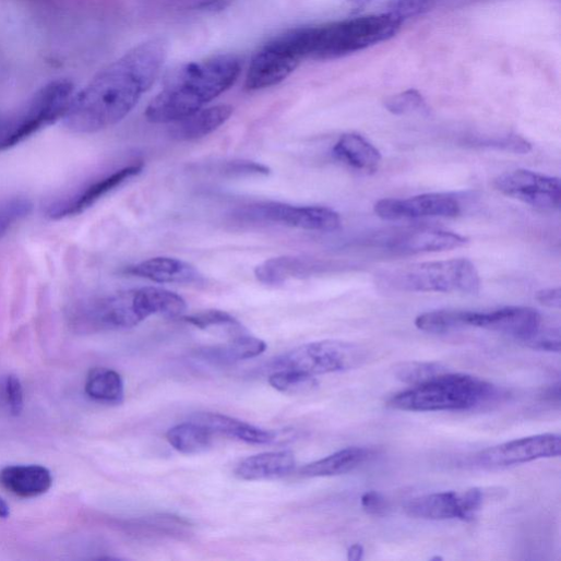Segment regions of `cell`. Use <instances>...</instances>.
<instances>
[{"mask_svg": "<svg viewBox=\"0 0 561 561\" xmlns=\"http://www.w3.org/2000/svg\"><path fill=\"white\" fill-rule=\"evenodd\" d=\"M166 58L167 44L162 39L133 48L74 94L62 119L64 126L79 134H92L116 126L154 85Z\"/></svg>", "mask_w": 561, "mask_h": 561, "instance_id": "cell-1", "label": "cell"}, {"mask_svg": "<svg viewBox=\"0 0 561 561\" xmlns=\"http://www.w3.org/2000/svg\"><path fill=\"white\" fill-rule=\"evenodd\" d=\"M241 72L232 55L190 63L176 71L148 105L145 117L152 123H175L203 109L228 91Z\"/></svg>", "mask_w": 561, "mask_h": 561, "instance_id": "cell-2", "label": "cell"}, {"mask_svg": "<svg viewBox=\"0 0 561 561\" xmlns=\"http://www.w3.org/2000/svg\"><path fill=\"white\" fill-rule=\"evenodd\" d=\"M187 310L186 301L162 288H141L98 299L76 308L72 325L83 333L129 330L154 315L179 318Z\"/></svg>", "mask_w": 561, "mask_h": 561, "instance_id": "cell-3", "label": "cell"}, {"mask_svg": "<svg viewBox=\"0 0 561 561\" xmlns=\"http://www.w3.org/2000/svg\"><path fill=\"white\" fill-rule=\"evenodd\" d=\"M499 390L478 378L441 373L434 379L403 391L389 401L393 409L414 413L464 411L497 398Z\"/></svg>", "mask_w": 561, "mask_h": 561, "instance_id": "cell-4", "label": "cell"}, {"mask_svg": "<svg viewBox=\"0 0 561 561\" xmlns=\"http://www.w3.org/2000/svg\"><path fill=\"white\" fill-rule=\"evenodd\" d=\"M402 23L387 13L307 27L308 59L330 61L394 38Z\"/></svg>", "mask_w": 561, "mask_h": 561, "instance_id": "cell-5", "label": "cell"}, {"mask_svg": "<svg viewBox=\"0 0 561 561\" xmlns=\"http://www.w3.org/2000/svg\"><path fill=\"white\" fill-rule=\"evenodd\" d=\"M380 284L391 290L409 294L477 295L480 276L468 259L414 263L384 271Z\"/></svg>", "mask_w": 561, "mask_h": 561, "instance_id": "cell-6", "label": "cell"}, {"mask_svg": "<svg viewBox=\"0 0 561 561\" xmlns=\"http://www.w3.org/2000/svg\"><path fill=\"white\" fill-rule=\"evenodd\" d=\"M74 94V84L65 80L41 88L19 115L0 126V152L20 145L63 119Z\"/></svg>", "mask_w": 561, "mask_h": 561, "instance_id": "cell-7", "label": "cell"}, {"mask_svg": "<svg viewBox=\"0 0 561 561\" xmlns=\"http://www.w3.org/2000/svg\"><path fill=\"white\" fill-rule=\"evenodd\" d=\"M307 60L302 29L280 35L253 57L246 77L248 91H260L287 80Z\"/></svg>", "mask_w": 561, "mask_h": 561, "instance_id": "cell-8", "label": "cell"}, {"mask_svg": "<svg viewBox=\"0 0 561 561\" xmlns=\"http://www.w3.org/2000/svg\"><path fill=\"white\" fill-rule=\"evenodd\" d=\"M366 360L365 351L355 344L326 341L301 346L275 359L273 367L309 375L344 372Z\"/></svg>", "mask_w": 561, "mask_h": 561, "instance_id": "cell-9", "label": "cell"}, {"mask_svg": "<svg viewBox=\"0 0 561 561\" xmlns=\"http://www.w3.org/2000/svg\"><path fill=\"white\" fill-rule=\"evenodd\" d=\"M238 217L250 222L272 223L313 231H336L342 217L325 206H298L278 202H265L243 207Z\"/></svg>", "mask_w": 561, "mask_h": 561, "instance_id": "cell-10", "label": "cell"}, {"mask_svg": "<svg viewBox=\"0 0 561 561\" xmlns=\"http://www.w3.org/2000/svg\"><path fill=\"white\" fill-rule=\"evenodd\" d=\"M493 186L503 195L536 208L551 211L561 205V182L557 177L515 169L498 176Z\"/></svg>", "mask_w": 561, "mask_h": 561, "instance_id": "cell-11", "label": "cell"}, {"mask_svg": "<svg viewBox=\"0 0 561 561\" xmlns=\"http://www.w3.org/2000/svg\"><path fill=\"white\" fill-rule=\"evenodd\" d=\"M484 502V492L478 488L465 491H446L420 496L409 500L406 513L415 518L444 521H472Z\"/></svg>", "mask_w": 561, "mask_h": 561, "instance_id": "cell-12", "label": "cell"}, {"mask_svg": "<svg viewBox=\"0 0 561 561\" xmlns=\"http://www.w3.org/2000/svg\"><path fill=\"white\" fill-rule=\"evenodd\" d=\"M372 242L394 254H419L462 248L468 243V238L443 229L409 228L381 234Z\"/></svg>", "mask_w": 561, "mask_h": 561, "instance_id": "cell-13", "label": "cell"}, {"mask_svg": "<svg viewBox=\"0 0 561 561\" xmlns=\"http://www.w3.org/2000/svg\"><path fill=\"white\" fill-rule=\"evenodd\" d=\"M560 454L561 437L545 433L489 447L477 455V462L485 467H508L541 458L558 457Z\"/></svg>", "mask_w": 561, "mask_h": 561, "instance_id": "cell-14", "label": "cell"}, {"mask_svg": "<svg viewBox=\"0 0 561 561\" xmlns=\"http://www.w3.org/2000/svg\"><path fill=\"white\" fill-rule=\"evenodd\" d=\"M374 211L385 220L451 218L462 214V203L450 193H427L407 199H383L375 204Z\"/></svg>", "mask_w": 561, "mask_h": 561, "instance_id": "cell-15", "label": "cell"}, {"mask_svg": "<svg viewBox=\"0 0 561 561\" xmlns=\"http://www.w3.org/2000/svg\"><path fill=\"white\" fill-rule=\"evenodd\" d=\"M143 169V163L132 164L118 169L112 174L92 182L73 195L52 204L49 207L48 216L52 219H62L82 214L104 196L108 195L130 179L142 174Z\"/></svg>", "mask_w": 561, "mask_h": 561, "instance_id": "cell-16", "label": "cell"}, {"mask_svg": "<svg viewBox=\"0 0 561 561\" xmlns=\"http://www.w3.org/2000/svg\"><path fill=\"white\" fill-rule=\"evenodd\" d=\"M541 318L530 308L510 307L488 313L472 312L469 327L482 329L514 337L523 343L540 330Z\"/></svg>", "mask_w": 561, "mask_h": 561, "instance_id": "cell-17", "label": "cell"}, {"mask_svg": "<svg viewBox=\"0 0 561 561\" xmlns=\"http://www.w3.org/2000/svg\"><path fill=\"white\" fill-rule=\"evenodd\" d=\"M126 273L153 280L160 285H198L203 275L192 264L176 258L157 256L126 270Z\"/></svg>", "mask_w": 561, "mask_h": 561, "instance_id": "cell-18", "label": "cell"}, {"mask_svg": "<svg viewBox=\"0 0 561 561\" xmlns=\"http://www.w3.org/2000/svg\"><path fill=\"white\" fill-rule=\"evenodd\" d=\"M52 484L51 472L40 465H15L0 470V487L24 499L45 494Z\"/></svg>", "mask_w": 561, "mask_h": 561, "instance_id": "cell-19", "label": "cell"}, {"mask_svg": "<svg viewBox=\"0 0 561 561\" xmlns=\"http://www.w3.org/2000/svg\"><path fill=\"white\" fill-rule=\"evenodd\" d=\"M296 465V455L291 451L266 452L242 459L235 475L248 481L277 479L291 474Z\"/></svg>", "mask_w": 561, "mask_h": 561, "instance_id": "cell-20", "label": "cell"}, {"mask_svg": "<svg viewBox=\"0 0 561 561\" xmlns=\"http://www.w3.org/2000/svg\"><path fill=\"white\" fill-rule=\"evenodd\" d=\"M333 155L348 167L366 174L375 172L382 163L381 152L357 133L342 135L333 148Z\"/></svg>", "mask_w": 561, "mask_h": 561, "instance_id": "cell-21", "label": "cell"}, {"mask_svg": "<svg viewBox=\"0 0 561 561\" xmlns=\"http://www.w3.org/2000/svg\"><path fill=\"white\" fill-rule=\"evenodd\" d=\"M191 421L205 427L212 433H218L250 444H267L274 439V434L270 431L216 413L194 414Z\"/></svg>", "mask_w": 561, "mask_h": 561, "instance_id": "cell-22", "label": "cell"}, {"mask_svg": "<svg viewBox=\"0 0 561 561\" xmlns=\"http://www.w3.org/2000/svg\"><path fill=\"white\" fill-rule=\"evenodd\" d=\"M232 115V108L219 105L201 109L174 123L171 136L181 142L195 141L207 136L222 127Z\"/></svg>", "mask_w": 561, "mask_h": 561, "instance_id": "cell-23", "label": "cell"}, {"mask_svg": "<svg viewBox=\"0 0 561 561\" xmlns=\"http://www.w3.org/2000/svg\"><path fill=\"white\" fill-rule=\"evenodd\" d=\"M265 350L263 341L242 334L226 344L203 348L196 353V357L211 365L226 366L256 358Z\"/></svg>", "mask_w": 561, "mask_h": 561, "instance_id": "cell-24", "label": "cell"}, {"mask_svg": "<svg viewBox=\"0 0 561 561\" xmlns=\"http://www.w3.org/2000/svg\"><path fill=\"white\" fill-rule=\"evenodd\" d=\"M370 454L371 452L365 447H348L306 465L300 473L305 477H333L348 474L362 465Z\"/></svg>", "mask_w": 561, "mask_h": 561, "instance_id": "cell-25", "label": "cell"}, {"mask_svg": "<svg viewBox=\"0 0 561 561\" xmlns=\"http://www.w3.org/2000/svg\"><path fill=\"white\" fill-rule=\"evenodd\" d=\"M314 268L308 261L294 258L280 256L264 261L254 270V274L261 284L271 287L283 286L289 279L302 277Z\"/></svg>", "mask_w": 561, "mask_h": 561, "instance_id": "cell-26", "label": "cell"}, {"mask_svg": "<svg viewBox=\"0 0 561 561\" xmlns=\"http://www.w3.org/2000/svg\"><path fill=\"white\" fill-rule=\"evenodd\" d=\"M85 392L95 402L119 405L124 401V383L121 375L110 369L96 368L87 377Z\"/></svg>", "mask_w": 561, "mask_h": 561, "instance_id": "cell-27", "label": "cell"}, {"mask_svg": "<svg viewBox=\"0 0 561 561\" xmlns=\"http://www.w3.org/2000/svg\"><path fill=\"white\" fill-rule=\"evenodd\" d=\"M212 432L205 427L189 421L168 430L166 438L169 444L182 454H200L212 446Z\"/></svg>", "mask_w": 561, "mask_h": 561, "instance_id": "cell-28", "label": "cell"}, {"mask_svg": "<svg viewBox=\"0 0 561 561\" xmlns=\"http://www.w3.org/2000/svg\"><path fill=\"white\" fill-rule=\"evenodd\" d=\"M470 311L440 310L423 313L416 321V327L429 334H446L469 327Z\"/></svg>", "mask_w": 561, "mask_h": 561, "instance_id": "cell-29", "label": "cell"}, {"mask_svg": "<svg viewBox=\"0 0 561 561\" xmlns=\"http://www.w3.org/2000/svg\"><path fill=\"white\" fill-rule=\"evenodd\" d=\"M182 320L201 331L224 330L231 338L244 334L242 325L234 317L223 311H204L187 315Z\"/></svg>", "mask_w": 561, "mask_h": 561, "instance_id": "cell-30", "label": "cell"}, {"mask_svg": "<svg viewBox=\"0 0 561 561\" xmlns=\"http://www.w3.org/2000/svg\"><path fill=\"white\" fill-rule=\"evenodd\" d=\"M465 143L472 147L491 148L521 155L532 152V144L524 138L516 134L473 136Z\"/></svg>", "mask_w": 561, "mask_h": 561, "instance_id": "cell-31", "label": "cell"}, {"mask_svg": "<svg viewBox=\"0 0 561 561\" xmlns=\"http://www.w3.org/2000/svg\"><path fill=\"white\" fill-rule=\"evenodd\" d=\"M268 384L285 394L306 393L317 386L314 377L295 370H278L268 378Z\"/></svg>", "mask_w": 561, "mask_h": 561, "instance_id": "cell-32", "label": "cell"}, {"mask_svg": "<svg viewBox=\"0 0 561 561\" xmlns=\"http://www.w3.org/2000/svg\"><path fill=\"white\" fill-rule=\"evenodd\" d=\"M24 407L25 394L21 380L16 375L0 379V408L12 417H19Z\"/></svg>", "mask_w": 561, "mask_h": 561, "instance_id": "cell-33", "label": "cell"}, {"mask_svg": "<svg viewBox=\"0 0 561 561\" xmlns=\"http://www.w3.org/2000/svg\"><path fill=\"white\" fill-rule=\"evenodd\" d=\"M446 370L437 363L408 362L402 363L395 369L396 378L410 386L423 384Z\"/></svg>", "mask_w": 561, "mask_h": 561, "instance_id": "cell-34", "label": "cell"}, {"mask_svg": "<svg viewBox=\"0 0 561 561\" xmlns=\"http://www.w3.org/2000/svg\"><path fill=\"white\" fill-rule=\"evenodd\" d=\"M384 106L387 111L395 116L427 114L429 111L426 99L415 89H409L387 98Z\"/></svg>", "mask_w": 561, "mask_h": 561, "instance_id": "cell-35", "label": "cell"}, {"mask_svg": "<svg viewBox=\"0 0 561 561\" xmlns=\"http://www.w3.org/2000/svg\"><path fill=\"white\" fill-rule=\"evenodd\" d=\"M32 210L33 203L25 198H14L0 204V238H3L17 222L28 216Z\"/></svg>", "mask_w": 561, "mask_h": 561, "instance_id": "cell-36", "label": "cell"}, {"mask_svg": "<svg viewBox=\"0 0 561 561\" xmlns=\"http://www.w3.org/2000/svg\"><path fill=\"white\" fill-rule=\"evenodd\" d=\"M433 5L434 0H392L385 13L404 24L408 20L427 14Z\"/></svg>", "mask_w": 561, "mask_h": 561, "instance_id": "cell-37", "label": "cell"}, {"mask_svg": "<svg viewBox=\"0 0 561 561\" xmlns=\"http://www.w3.org/2000/svg\"><path fill=\"white\" fill-rule=\"evenodd\" d=\"M528 347L548 353H560V333L557 330L549 331L547 333L539 332L527 343H525Z\"/></svg>", "mask_w": 561, "mask_h": 561, "instance_id": "cell-38", "label": "cell"}, {"mask_svg": "<svg viewBox=\"0 0 561 561\" xmlns=\"http://www.w3.org/2000/svg\"><path fill=\"white\" fill-rule=\"evenodd\" d=\"M363 510L372 515H384L389 510V502L378 491H368L361 498Z\"/></svg>", "mask_w": 561, "mask_h": 561, "instance_id": "cell-39", "label": "cell"}, {"mask_svg": "<svg viewBox=\"0 0 561 561\" xmlns=\"http://www.w3.org/2000/svg\"><path fill=\"white\" fill-rule=\"evenodd\" d=\"M224 171L229 175H267L270 169L266 166L252 162H235L229 163Z\"/></svg>", "mask_w": 561, "mask_h": 561, "instance_id": "cell-40", "label": "cell"}, {"mask_svg": "<svg viewBox=\"0 0 561 561\" xmlns=\"http://www.w3.org/2000/svg\"><path fill=\"white\" fill-rule=\"evenodd\" d=\"M536 300L542 307L559 310L561 308V291L559 288L544 289L537 293Z\"/></svg>", "mask_w": 561, "mask_h": 561, "instance_id": "cell-41", "label": "cell"}, {"mask_svg": "<svg viewBox=\"0 0 561 561\" xmlns=\"http://www.w3.org/2000/svg\"><path fill=\"white\" fill-rule=\"evenodd\" d=\"M365 548L360 544L353 545L348 550V559L359 561L363 559Z\"/></svg>", "mask_w": 561, "mask_h": 561, "instance_id": "cell-42", "label": "cell"}, {"mask_svg": "<svg viewBox=\"0 0 561 561\" xmlns=\"http://www.w3.org/2000/svg\"><path fill=\"white\" fill-rule=\"evenodd\" d=\"M11 514L9 504L0 498V518H7Z\"/></svg>", "mask_w": 561, "mask_h": 561, "instance_id": "cell-43", "label": "cell"}]
</instances>
